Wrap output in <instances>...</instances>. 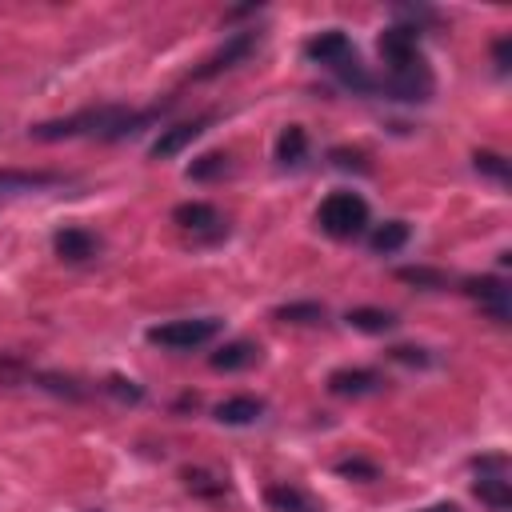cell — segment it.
<instances>
[{
  "mask_svg": "<svg viewBox=\"0 0 512 512\" xmlns=\"http://www.w3.org/2000/svg\"><path fill=\"white\" fill-rule=\"evenodd\" d=\"M384 384V376L376 368H336L328 376V392L332 396H368Z\"/></svg>",
  "mask_w": 512,
  "mask_h": 512,
  "instance_id": "cell-10",
  "label": "cell"
},
{
  "mask_svg": "<svg viewBox=\"0 0 512 512\" xmlns=\"http://www.w3.org/2000/svg\"><path fill=\"white\" fill-rule=\"evenodd\" d=\"M336 472H340V476H348V480H376V476H380V468H376L372 460H364V456L336 460Z\"/></svg>",
  "mask_w": 512,
  "mask_h": 512,
  "instance_id": "cell-25",
  "label": "cell"
},
{
  "mask_svg": "<svg viewBox=\"0 0 512 512\" xmlns=\"http://www.w3.org/2000/svg\"><path fill=\"white\" fill-rule=\"evenodd\" d=\"M56 256L68 260V264H80V260H92L100 252V236L88 232V228H60L56 240H52Z\"/></svg>",
  "mask_w": 512,
  "mask_h": 512,
  "instance_id": "cell-9",
  "label": "cell"
},
{
  "mask_svg": "<svg viewBox=\"0 0 512 512\" xmlns=\"http://www.w3.org/2000/svg\"><path fill=\"white\" fill-rule=\"evenodd\" d=\"M424 512H460L456 504H432V508H424Z\"/></svg>",
  "mask_w": 512,
  "mask_h": 512,
  "instance_id": "cell-30",
  "label": "cell"
},
{
  "mask_svg": "<svg viewBox=\"0 0 512 512\" xmlns=\"http://www.w3.org/2000/svg\"><path fill=\"white\" fill-rule=\"evenodd\" d=\"M332 164H336V168H360V172H368L364 156H360V152H348V148H336V152H332Z\"/></svg>",
  "mask_w": 512,
  "mask_h": 512,
  "instance_id": "cell-29",
  "label": "cell"
},
{
  "mask_svg": "<svg viewBox=\"0 0 512 512\" xmlns=\"http://www.w3.org/2000/svg\"><path fill=\"white\" fill-rule=\"evenodd\" d=\"M256 44H260V32H256V28L232 32V36H228L212 56H204V64H200V68H192V80H212V76H220V72H228V68L244 64V60L256 52Z\"/></svg>",
  "mask_w": 512,
  "mask_h": 512,
  "instance_id": "cell-4",
  "label": "cell"
},
{
  "mask_svg": "<svg viewBox=\"0 0 512 512\" xmlns=\"http://www.w3.org/2000/svg\"><path fill=\"white\" fill-rule=\"evenodd\" d=\"M264 500H268L272 512H320V504L308 492H300L296 484H272L264 492Z\"/></svg>",
  "mask_w": 512,
  "mask_h": 512,
  "instance_id": "cell-13",
  "label": "cell"
},
{
  "mask_svg": "<svg viewBox=\"0 0 512 512\" xmlns=\"http://www.w3.org/2000/svg\"><path fill=\"white\" fill-rule=\"evenodd\" d=\"M344 320H348L352 328H360V332H372V336H380V332H392V328H396V316H392V312H384V308H352Z\"/></svg>",
  "mask_w": 512,
  "mask_h": 512,
  "instance_id": "cell-17",
  "label": "cell"
},
{
  "mask_svg": "<svg viewBox=\"0 0 512 512\" xmlns=\"http://www.w3.org/2000/svg\"><path fill=\"white\" fill-rule=\"evenodd\" d=\"M28 380H36L40 388H48V392H56V396H68V400H80V396H84V388H80L76 380L56 376V372H32Z\"/></svg>",
  "mask_w": 512,
  "mask_h": 512,
  "instance_id": "cell-23",
  "label": "cell"
},
{
  "mask_svg": "<svg viewBox=\"0 0 512 512\" xmlns=\"http://www.w3.org/2000/svg\"><path fill=\"white\" fill-rule=\"evenodd\" d=\"M212 120H216V112H204V116H192V120H180V124L164 128V132L156 136V144H152V160H172V156L184 152L192 140H200Z\"/></svg>",
  "mask_w": 512,
  "mask_h": 512,
  "instance_id": "cell-6",
  "label": "cell"
},
{
  "mask_svg": "<svg viewBox=\"0 0 512 512\" xmlns=\"http://www.w3.org/2000/svg\"><path fill=\"white\" fill-rule=\"evenodd\" d=\"M172 100L164 104H152V108H128V104H92V108H80L72 116H60V120H40L28 128L32 140H72V136H96V140H124V136H136L144 132L148 124H156L164 112H168Z\"/></svg>",
  "mask_w": 512,
  "mask_h": 512,
  "instance_id": "cell-1",
  "label": "cell"
},
{
  "mask_svg": "<svg viewBox=\"0 0 512 512\" xmlns=\"http://www.w3.org/2000/svg\"><path fill=\"white\" fill-rule=\"evenodd\" d=\"M304 156H308V132L300 124H288L276 136V164L280 168H296V164H304Z\"/></svg>",
  "mask_w": 512,
  "mask_h": 512,
  "instance_id": "cell-14",
  "label": "cell"
},
{
  "mask_svg": "<svg viewBox=\"0 0 512 512\" xmlns=\"http://www.w3.org/2000/svg\"><path fill=\"white\" fill-rule=\"evenodd\" d=\"M172 220H176L184 232H220V228H224L220 212H216L212 204H204V200H184V204H176V208H172Z\"/></svg>",
  "mask_w": 512,
  "mask_h": 512,
  "instance_id": "cell-11",
  "label": "cell"
},
{
  "mask_svg": "<svg viewBox=\"0 0 512 512\" xmlns=\"http://www.w3.org/2000/svg\"><path fill=\"white\" fill-rule=\"evenodd\" d=\"M492 60H496V72H508V64H512V40L508 36H500L492 44Z\"/></svg>",
  "mask_w": 512,
  "mask_h": 512,
  "instance_id": "cell-28",
  "label": "cell"
},
{
  "mask_svg": "<svg viewBox=\"0 0 512 512\" xmlns=\"http://www.w3.org/2000/svg\"><path fill=\"white\" fill-rule=\"evenodd\" d=\"M408 236H412V228H408L404 220H384V224H376V228H372V236H368V248L388 256V252L404 248V244H408Z\"/></svg>",
  "mask_w": 512,
  "mask_h": 512,
  "instance_id": "cell-16",
  "label": "cell"
},
{
  "mask_svg": "<svg viewBox=\"0 0 512 512\" xmlns=\"http://www.w3.org/2000/svg\"><path fill=\"white\" fill-rule=\"evenodd\" d=\"M220 320L216 316H188V320H168V324H156L148 328V344L156 348H172V352H192L208 340L220 336Z\"/></svg>",
  "mask_w": 512,
  "mask_h": 512,
  "instance_id": "cell-3",
  "label": "cell"
},
{
  "mask_svg": "<svg viewBox=\"0 0 512 512\" xmlns=\"http://www.w3.org/2000/svg\"><path fill=\"white\" fill-rule=\"evenodd\" d=\"M472 492H476L492 512H504V508L512 504V488H508L504 476H480V480L472 484Z\"/></svg>",
  "mask_w": 512,
  "mask_h": 512,
  "instance_id": "cell-18",
  "label": "cell"
},
{
  "mask_svg": "<svg viewBox=\"0 0 512 512\" xmlns=\"http://www.w3.org/2000/svg\"><path fill=\"white\" fill-rule=\"evenodd\" d=\"M396 280H404V284H416V288H428V292H436V288H448V276H444L440 268H424V264H408V268H396Z\"/></svg>",
  "mask_w": 512,
  "mask_h": 512,
  "instance_id": "cell-21",
  "label": "cell"
},
{
  "mask_svg": "<svg viewBox=\"0 0 512 512\" xmlns=\"http://www.w3.org/2000/svg\"><path fill=\"white\" fill-rule=\"evenodd\" d=\"M276 320H284V324H316V320H324V304H316V300L280 304L276 308Z\"/></svg>",
  "mask_w": 512,
  "mask_h": 512,
  "instance_id": "cell-22",
  "label": "cell"
},
{
  "mask_svg": "<svg viewBox=\"0 0 512 512\" xmlns=\"http://www.w3.org/2000/svg\"><path fill=\"white\" fill-rule=\"evenodd\" d=\"M388 356H392V360H400V364H416V368H424V364H432V356H428L424 348H408V344H400V348H392Z\"/></svg>",
  "mask_w": 512,
  "mask_h": 512,
  "instance_id": "cell-27",
  "label": "cell"
},
{
  "mask_svg": "<svg viewBox=\"0 0 512 512\" xmlns=\"http://www.w3.org/2000/svg\"><path fill=\"white\" fill-rule=\"evenodd\" d=\"M256 356H260V348H256L252 340H232V344H224L220 352H212V368H216V372H236V368L256 364Z\"/></svg>",
  "mask_w": 512,
  "mask_h": 512,
  "instance_id": "cell-15",
  "label": "cell"
},
{
  "mask_svg": "<svg viewBox=\"0 0 512 512\" xmlns=\"http://www.w3.org/2000/svg\"><path fill=\"white\" fill-rule=\"evenodd\" d=\"M472 164H476V172H484V176H492V180H508V160L500 156V152H488V148H480L476 156H472Z\"/></svg>",
  "mask_w": 512,
  "mask_h": 512,
  "instance_id": "cell-24",
  "label": "cell"
},
{
  "mask_svg": "<svg viewBox=\"0 0 512 512\" xmlns=\"http://www.w3.org/2000/svg\"><path fill=\"white\" fill-rule=\"evenodd\" d=\"M60 172L48 168H0V196H24V192H40L60 184Z\"/></svg>",
  "mask_w": 512,
  "mask_h": 512,
  "instance_id": "cell-8",
  "label": "cell"
},
{
  "mask_svg": "<svg viewBox=\"0 0 512 512\" xmlns=\"http://www.w3.org/2000/svg\"><path fill=\"white\" fill-rule=\"evenodd\" d=\"M228 172H232V156H228V152H208V156L192 160V168H188L192 180H220V176H228Z\"/></svg>",
  "mask_w": 512,
  "mask_h": 512,
  "instance_id": "cell-20",
  "label": "cell"
},
{
  "mask_svg": "<svg viewBox=\"0 0 512 512\" xmlns=\"http://www.w3.org/2000/svg\"><path fill=\"white\" fill-rule=\"evenodd\" d=\"M304 56L312 60V64H324V68H340V64H348V60H356V44L348 40V32H340V28H328V32H316L308 44H304Z\"/></svg>",
  "mask_w": 512,
  "mask_h": 512,
  "instance_id": "cell-5",
  "label": "cell"
},
{
  "mask_svg": "<svg viewBox=\"0 0 512 512\" xmlns=\"http://www.w3.org/2000/svg\"><path fill=\"white\" fill-rule=\"evenodd\" d=\"M316 224H320L328 236H336V240H352V236H360V232L368 228V204H364L360 192L336 188V192H328V196L320 200Z\"/></svg>",
  "mask_w": 512,
  "mask_h": 512,
  "instance_id": "cell-2",
  "label": "cell"
},
{
  "mask_svg": "<svg viewBox=\"0 0 512 512\" xmlns=\"http://www.w3.org/2000/svg\"><path fill=\"white\" fill-rule=\"evenodd\" d=\"M260 416H264V400H256V396H228V400L216 404V420L220 424H232V428L256 424Z\"/></svg>",
  "mask_w": 512,
  "mask_h": 512,
  "instance_id": "cell-12",
  "label": "cell"
},
{
  "mask_svg": "<svg viewBox=\"0 0 512 512\" xmlns=\"http://www.w3.org/2000/svg\"><path fill=\"white\" fill-rule=\"evenodd\" d=\"M184 488L196 492V496H204V500H220L228 492V484L220 476H212L208 468H184Z\"/></svg>",
  "mask_w": 512,
  "mask_h": 512,
  "instance_id": "cell-19",
  "label": "cell"
},
{
  "mask_svg": "<svg viewBox=\"0 0 512 512\" xmlns=\"http://www.w3.org/2000/svg\"><path fill=\"white\" fill-rule=\"evenodd\" d=\"M112 396H120V400H128V404H136V400H144V388L136 384V380H124V376H112L108 384H104Z\"/></svg>",
  "mask_w": 512,
  "mask_h": 512,
  "instance_id": "cell-26",
  "label": "cell"
},
{
  "mask_svg": "<svg viewBox=\"0 0 512 512\" xmlns=\"http://www.w3.org/2000/svg\"><path fill=\"white\" fill-rule=\"evenodd\" d=\"M464 292H468L496 324H508L512 308H508V284H504L500 276H472V280H464Z\"/></svg>",
  "mask_w": 512,
  "mask_h": 512,
  "instance_id": "cell-7",
  "label": "cell"
}]
</instances>
